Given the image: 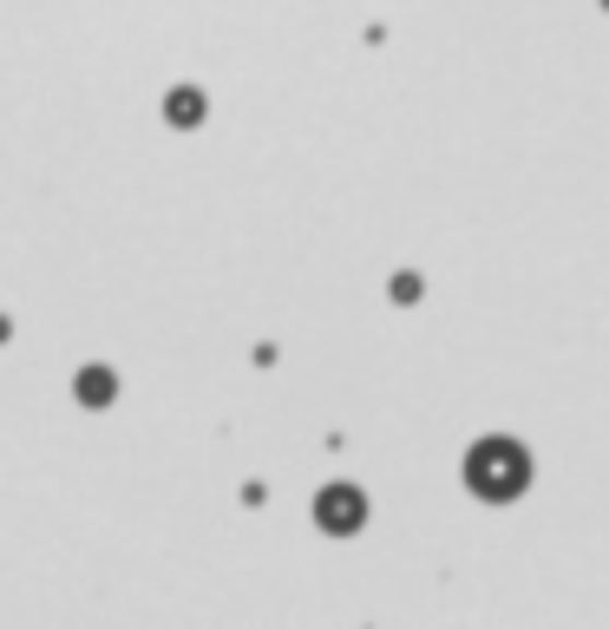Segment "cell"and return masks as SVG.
<instances>
[{
	"label": "cell",
	"instance_id": "6da1fadb",
	"mask_svg": "<svg viewBox=\"0 0 609 629\" xmlns=\"http://www.w3.org/2000/svg\"><path fill=\"white\" fill-rule=\"evenodd\" d=\"M466 486H472L479 499H518V492L531 486V453L512 446V440H479V446L466 453Z\"/></svg>",
	"mask_w": 609,
	"mask_h": 629
},
{
	"label": "cell",
	"instance_id": "7a4b0ae2",
	"mask_svg": "<svg viewBox=\"0 0 609 629\" xmlns=\"http://www.w3.org/2000/svg\"><path fill=\"white\" fill-rule=\"evenodd\" d=\"M315 519H321L328 532H361L367 505H361V492H348V486H328V492L315 499Z\"/></svg>",
	"mask_w": 609,
	"mask_h": 629
},
{
	"label": "cell",
	"instance_id": "3957f363",
	"mask_svg": "<svg viewBox=\"0 0 609 629\" xmlns=\"http://www.w3.org/2000/svg\"><path fill=\"white\" fill-rule=\"evenodd\" d=\"M197 112H203V98H197V92H171V118H177V125H190Z\"/></svg>",
	"mask_w": 609,
	"mask_h": 629
},
{
	"label": "cell",
	"instance_id": "277c9868",
	"mask_svg": "<svg viewBox=\"0 0 609 629\" xmlns=\"http://www.w3.org/2000/svg\"><path fill=\"white\" fill-rule=\"evenodd\" d=\"M79 394H85V400H105V394H112V381H105V374H85V381H79Z\"/></svg>",
	"mask_w": 609,
	"mask_h": 629
},
{
	"label": "cell",
	"instance_id": "5b68a950",
	"mask_svg": "<svg viewBox=\"0 0 609 629\" xmlns=\"http://www.w3.org/2000/svg\"><path fill=\"white\" fill-rule=\"evenodd\" d=\"M604 7H609V0H604Z\"/></svg>",
	"mask_w": 609,
	"mask_h": 629
}]
</instances>
